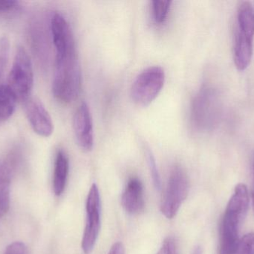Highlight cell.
Segmentation results:
<instances>
[{
    "label": "cell",
    "instance_id": "d6986e66",
    "mask_svg": "<svg viewBox=\"0 0 254 254\" xmlns=\"http://www.w3.org/2000/svg\"><path fill=\"white\" fill-rule=\"evenodd\" d=\"M4 254H28V249L24 243L15 242L6 248Z\"/></svg>",
    "mask_w": 254,
    "mask_h": 254
},
{
    "label": "cell",
    "instance_id": "603a6c76",
    "mask_svg": "<svg viewBox=\"0 0 254 254\" xmlns=\"http://www.w3.org/2000/svg\"><path fill=\"white\" fill-rule=\"evenodd\" d=\"M252 198H253V208H254V186L253 195H252Z\"/></svg>",
    "mask_w": 254,
    "mask_h": 254
},
{
    "label": "cell",
    "instance_id": "52a82bcc",
    "mask_svg": "<svg viewBox=\"0 0 254 254\" xmlns=\"http://www.w3.org/2000/svg\"><path fill=\"white\" fill-rule=\"evenodd\" d=\"M165 82V73L160 67H152L143 70L133 82L131 96L140 106L149 105L158 96Z\"/></svg>",
    "mask_w": 254,
    "mask_h": 254
},
{
    "label": "cell",
    "instance_id": "9a60e30c",
    "mask_svg": "<svg viewBox=\"0 0 254 254\" xmlns=\"http://www.w3.org/2000/svg\"><path fill=\"white\" fill-rule=\"evenodd\" d=\"M10 55V41L5 36L0 37V79L2 77L4 69L8 62Z\"/></svg>",
    "mask_w": 254,
    "mask_h": 254
},
{
    "label": "cell",
    "instance_id": "30bf717a",
    "mask_svg": "<svg viewBox=\"0 0 254 254\" xmlns=\"http://www.w3.org/2000/svg\"><path fill=\"white\" fill-rule=\"evenodd\" d=\"M73 125L79 146L85 152L92 150L94 145L93 125L86 103H82L76 110Z\"/></svg>",
    "mask_w": 254,
    "mask_h": 254
},
{
    "label": "cell",
    "instance_id": "4fadbf2b",
    "mask_svg": "<svg viewBox=\"0 0 254 254\" xmlns=\"http://www.w3.org/2000/svg\"><path fill=\"white\" fill-rule=\"evenodd\" d=\"M11 169L5 163L0 161V219L10 207V186Z\"/></svg>",
    "mask_w": 254,
    "mask_h": 254
},
{
    "label": "cell",
    "instance_id": "e0dca14e",
    "mask_svg": "<svg viewBox=\"0 0 254 254\" xmlns=\"http://www.w3.org/2000/svg\"><path fill=\"white\" fill-rule=\"evenodd\" d=\"M236 254H254V233L246 234L240 240Z\"/></svg>",
    "mask_w": 254,
    "mask_h": 254
},
{
    "label": "cell",
    "instance_id": "ffe728a7",
    "mask_svg": "<svg viewBox=\"0 0 254 254\" xmlns=\"http://www.w3.org/2000/svg\"><path fill=\"white\" fill-rule=\"evenodd\" d=\"M18 5V1L13 0H0V12L9 11Z\"/></svg>",
    "mask_w": 254,
    "mask_h": 254
},
{
    "label": "cell",
    "instance_id": "ba28073f",
    "mask_svg": "<svg viewBox=\"0 0 254 254\" xmlns=\"http://www.w3.org/2000/svg\"><path fill=\"white\" fill-rule=\"evenodd\" d=\"M86 225L81 247L83 253L90 254L96 245L101 227V195L95 183L89 189L86 199Z\"/></svg>",
    "mask_w": 254,
    "mask_h": 254
},
{
    "label": "cell",
    "instance_id": "7402d4cb",
    "mask_svg": "<svg viewBox=\"0 0 254 254\" xmlns=\"http://www.w3.org/2000/svg\"><path fill=\"white\" fill-rule=\"evenodd\" d=\"M192 254H202V250H201V247L197 246V247L194 249Z\"/></svg>",
    "mask_w": 254,
    "mask_h": 254
},
{
    "label": "cell",
    "instance_id": "2e32d148",
    "mask_svg": "<svg viewBox=\"0 0 254 254\" xmlns=\"http://www.w3.org/2000/svg\"><path fill=\"white\" fill-rule=\"evenodd\" d=\"M146 159H147L148 166H149L154 186H155V189L160 190L161 188V177H160L159 172L157 168L155 158L149 150L146 151Z\"/></svg>",
    "mask_w": 254,
    "mask_h": 254
},
{
    "label": "cell",
    "instance_id": "5bb4252c",
    "mask_svg": "<svg viewBox=\"0 0 254 254\" xmlns=\"http://www.w3.org/2000/svg\"><path fill=\"white\" fill-rule=\"evenodd\" d=\"M171 3L170 1H152L154 19L157 23H163L167 19Z\"/></svg>",
    "mask_w": 254,
    "mask_h": 254
},
{
    "label": "cell",
    "instance_id": "7c38bea8",
    "mask_svg": "<svg viewBox=\"0 0 254 254\" xmlns=\"http://www.w3.org/2000/svg\"><path fill=\"white\" fill-rule=\"evenodd\" d=\"M68 158L65 152L59 151L55 158L53 174V190L57 196L64 193L68 178Z\"/></svg>",
    "mask_w": 254,
    "mask_h": 254
},
{
    "label": "cell",
    "instance_id": "3957f363",
    "mask_svg": "<svg viewBox=\"0 0 254 254\" xmlns=\"http://www.w3.org/2000/svg\"><path fill=\"white\" fill-rule=\"evenodd\" d=\"M254 12L252 4L243 1L237 12V27L234 40V63L240 71L250 65L253 55Z\"/></svg>",
    "mask_w": 254,
    "mask_h": 254
},
{
    "label": "cell",
    "instance_id": "9c48e42d",
    "mask_svg": "<svg viewBox=\"0 0 254 254\" xmlns=\"http://www.w3.org/2000/svg\"><path fill=\"white\" fill-rule=\"evenodd\" d=\"M23 104L25 114L34 132L40 137H50L54 131L53 122L44 104L31 96Z\"/></svg>",
    "mask_w": 254,
    "mask_h": 254
},
{
    "label": "cell",
    "instance_id": "7a4b0ae2",
    "mask_svg": "<svg viewBox=\"0 0 254 254\" xmlns=\"http://www.w3.org/2000/svg\"><path fill=\"white\" fill-rule=\"evenodd\" d=\"M80 65L76 50L55 58L54 95L62 102L68 103L78 97L80 90Z\"/></svg>",
    "mask_w": 254,
    "mask_h": 254
},
{
    "label": "cell",
    "instance_id": "ac0fdd59",
    "mask_svg": "<svg viewBox=\"0 0 254 254\" xmlns=\"http://www.w3.org/2000/svg\"><path fill=\"white\" fill-rule=\"evenodd\" d=\"M157 254H179L178 243L176 239L172 237L166 238Z\"/></svg>",
    "mask_w": 254,
    "mask_h": 254
},
{
    "label": "cell",
    "instance_id": "8992f818",
    "mask_svg": "<svg viewBox=\"0 0 254 254\" xmlns=\"http://www.w3.org/2000/svg\"><path fill=\"white\" fill-rule=\"evenodd\" d=\"M189 180L180 166H175L169 175L167 186L161 200V211L167 219L176 216L189 192Z\"/></svg>",
    "mask_w": 254,
    "mask_h": 254
},
{
    "label": "cell",
    "instance_id": "5b68a950",
    "mask_svg": "<svg viewBox=\"0 0 254 254\" xmlns=\"http://www.w3.org/2000/svg\"><path fill=\"white\" fill-rule=\"evenodd\" d=\"M33 85L34 72L31 58L26 50L19 46L9 73L7 86L17 101L24 102L31 97Z\"/></svg>",
    "mask_w": 254,
    "mask_h": 254
},
{
    "label": "cell",
    "instance_id": "6da1fadb",
    "mask_svg": "<svg viewBox=\"0 0 254 254\" xmlns=\"http://www.w3.org/2000/svg\"><path fill=\"white\" fill-rule=\"evenodd\" d=\"M249 196L247 186L237 185L225 210L219 229V254H236L240 243V229L247 215Z\"/></svg>",
    "mask_w": 254,
    "mask_h": 254
},
{
    "label": "cell",
    "instance_id": "277c9868",
    "mask_svg": "<svg viewBox=\"0 0 254 254\" xmlns=\"http://www.w3.org/2000/svg\"><path fill=\"white\" fill-rule=\"evenodd\" d=\"M220 99L214 88L204 86L198 92L192 104V121L201 131L213 129L220 115Z\"/></svg>",
    "mask_w": 254,
    "mask_h": 254
},
{
    "label": "cell",
    "instance_id": "8fae6325",
    "mask_svg": "<svg viewBox=\"0 0 254 254\" xmlns=\"http://www.w3.org/2000/svg\"><path fill=\"white\" fill-rule=\"evenodd\" d=\"M122 204L128 214L137 215L145 207L144 189L140 179L131 177L127 182L122 197Z\"/></svg>",
    "mask_w": 254,
    "mask_h": 254
},
{
    "label": "cell",
    "instance_id": "44dd1931",
    "mask_svg": "<svg viewBox=\"0 0 254 254\" xmlns=\"http://www.w3.org/2000/svg\"><path fill=\"white\" fill-rule=\"evenodd\" d=\"M108 254H125V246L122 243H115Z\"/></svg>",
    "mask_w": 254,
    "mask_h": 254
}]
</instances>
